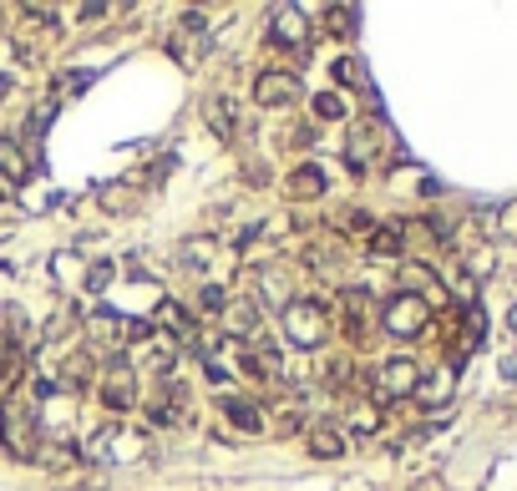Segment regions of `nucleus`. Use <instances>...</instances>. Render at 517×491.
Masks as SVG:
<instances>
[{
    "instance_id": "f257e3e1",
    "label": "nucleus",
    "mask_w": 517,
    "mask_h": 491,
    "mask_svg": "<svg viewBox=\"0 0 517 491\" xmlns=\"http://www.w3.org/2000/svg\"><path fill=\"white\" fill-rule=\"evenodd\" d=\"M0 446H6L11 456H21V461H31V456L41 451V441H36V416H31V405H26L21 395L0 400Z\"/></svg>"
},
{
    "instance_id": "f03ea898",
    "label": "nucleus",
    "mask_w": 517,
    "mask_h": 491,
    "mask_svg": "<svg viewBox=\"0 0 517 491\" xmlns=\"http://www.w3.org/2000/svg\"><path fill=\"white\" fill-rule=\"evenodd\" d=\"M279 330H284V340L294 350H320V340H325V309L315 299H294V304H284Z\"/></svg>"
},
{
    "instance_id": "7ed1b4c3",
    "label": "nucleus",
    "mask_w": 517,
    "mask_h": 491,
    "mask_svg": "<svg viewBox=\"0 0 517 491\" xmlns=\"http://www.w3.org/2000/svg\"><path fill=\"white\" fill-rule=\"evenodd\" d=\"M426 319H431V309H426V299H421V294H396V299L381 309L386 335H396V340L421 335V330H426Z\"/></svg>"
},
{
    "instance_id": "20e7f679",
    "label": "nucleus",
    "mask_w": 517,
    "mask_h": 491,
    "mask_svg": "<svg viewBox=\"0 0 517 491\" xmlns=\"http://www.w3.org/2000/svg\"><path fill=\"white\" fill-rule=\"evenodd\" d=\"M254 102H259V107H294V102H300V76H294V71H279V66L259 71Z\"/></svg>"
},
{
    "instance_id": "39448f33",
    "label": "nucleus",
    "mask_w": 517,
    "mask_h": 491,
    "mask_svg": "<svg viewBox=\"0 0 517 491\" xmlns=\"http://www.w3.org/2000/svg\"><path fill=\"white\" fill-rule=\"evenodd\" d=\"M102 405H107V411H117V416L137 405V375H132V365L107 370V380H102Z\"/></svg>"
},
{
    "instance_id": "423d86ee",
    "label": "nucleus",
    "mask_w": 517,
    "mask_h": 491,
    "mask_svg": "<svg viewBox=\"0 0 517 491\" xmlns=\"http://www.w3.org/2000/svg\"><path fill=\"white\" fill-rule=\"evenodd\" d=\"M416 385H421V370H416V360L396 355V360H386V365H381V395L401 400V395H416Z\"/></svg>"
},
{
    "instance_id": "0eeeda50",
    "label": "nucleus",
    "mask_w": 517,
    "mask_h": 491,
    "mask_svg": "<svg viewBox=\"0 0 517 491\" xmlns=\"http://www.w3.org/2000/svg\"><path fill=\"white\" fill-rule=\"evenodd\" d=\"M147 416H153L158 426L163 421H188V385H163L153 395V405H147Z\"/></svg>"
},
{
    "instance_id": "6e6552de",
    "label": "nucleus",
    "mask_w": 517,
    "mask_h": 491,
    "mask_svg": "<svg viewBox=\"0 0 517 491\" xmlns=\"http://www.w3.org/2000/svg\"><path fill=\"white\" fill-rule=\"evenodd\" d=\"M26 178H31V157H26V147H21L16 137H0V183L21 188Z\"/></svg>"
},
{
    "instance_id": "1a4fd4ad",
    "label": "nucleus",
    "mask_w": 517,
    "mask_h": 491,
    "mask_svg": "<svg viewBox=\"0 0 517 491\" xmlns=\"http://www.w3.org/2000/svg\"><path fill=\"white\" fill-rule=\"evenodd\" d=\"M269 36H274L279 46H305V16L294 11V6L269 11Z\"/></svg>"
},
{
    "instance_id": "9d476101",
    "label": "nucleus",
    "mask_w": 517,
    "mask_h": 491,
    "mask_svg": "<svg viewBox=\"0 0 517 491\" xmlns=\"http://www.w3.org/2000/svg\"><path fill=\"white\" fill-rule=\"evenodd\" d=\"M284 193H289V198H320V193H325V173L315 168V162H310V168H294V173L284 178Z\"/></svg>"
},
{
    "instance_id": "9b49d317",
    "label": "nucleus",
    "mask_w": 517,
    "mask_h": 491,
    "mask_svg": "<svg viewBox=\"0 0 517 491\" xmlns=\"http://www.w3.org/2000/svg\"><path fill=\"white\" fill-rule=\"evenodd\" d=\"M203 117H208V127L224 137V142H234L239 137V122H234V107H229V97H213L208 107H203Z\"/></svg>"
},
{
    "instance_id": "f8f14e48",
    "label": "nucleus",
    "mask_w": 517,
    "mask_h": 491,
    "mask_svg": "<svg viewBox=\"0 0 517 491\" xmlns=\"http://www.w3.org/2000/svg\"><path fill=\"white\" fill-rule=\"evenodd\" d=\"M310 456H320V461L345 456V436L335 426H310Z\"/></svg>"
},
{
    "instance_id": "ddd939ff",
    "label": "nucleus",
    "mask_w": 517,
    "mask_h": 491,
    "mask_svg": "<svg viewBox=\"0 0 517 491\" xmlns=\"http://www.w3.org/2000/svg\"><path fill=\"white\" fill-rule=\"evenodd\" d=\"M224 411H229V421H234V426H239L244 436H264V416L254 411V405H249V400H229V405H224Z\"/></svg>"
},
{
    "instance_id": "4468645a",
    "label": "nucleus",
    "mask_w": 517,
    "mask_h": 491,
    "mask_svg": "<svg viewBox=\"0 0 517 491\" xmlns=\"http://www.w3.org/2000/svg\"><path fill=\"white\" fill-rule=\"evenodd\" d=\"M416 395H421V405H447V400H452V370H441V375L421 380Z\"/></svg>"
},
{
    "instance_id": "2eb2a0df",
    "label": "nucleus",
    "mask_w": 517,
    "mask_h": 491,
    "mask_svg": "<svg viewBox=\"0 0 517 491\" xmlns=\"http://www.w3.org/2000/svg\"><path fill=\"white\" fill-rule=\"evenodd\" d=\"M441 274H447V289L457 294V299H477V274L472 269H462V264H447V269H441Z\"/></svg>"
},
{
    "instance_id": "dca6fc26",
    "label": "nucleus",
    "mask_w": 517,
    "mask_h": 491,
    "mask_svg": "<svg viewBox=\"0 0 517 491\" xmlns=\"http://www.w3.org/2000/svg\"><path fill=\"white\" fill-rule=\"evenodd\" d=\"M350 431H360V436H371V431H381V405H371V400H360V405H350Z\"/></svg>"
},
{
    "instance_id": "f3484780",
    "label": "nucleus",
    "mask_w": 517,
    "mask_h": 491,
    "mask_svg": "<svg viewBox=\"0 0 517 491\" xmlns=\"http://www.w3.org/2000/svg\"><path fill=\"white\" fill-rule=\"evenodd\" d=\"M147 360H153V370H158V375H168V370H173V360H178L173 340H168V335H158L153 345H147Z\"/></svg>"
},
{
    "instance_id": "a211bd4d",
    "label": "nucleus",
    "mask_w": 517,
    "mask_h": 491,
    "mask_svg": "<svg viewBox=\"0 0 517 491\" xmlns=\"http://www.w3.org/2000/svg\"><path fill=\"white\" fill-rule=\"evenodd\" d=\"M406 249V233L401 228H376L371 233V254H401Z\"/></svg>"
},
{
    "instance_id": "6ab92c4d",
    "label": "nucleus",
    "mask_w": 517,
    "mask_h": 491,
    "mask_svg": "<svg viewBox=\"0 0 517 491\" xmlns=\"http://www.w3.org/2000/svg\"><path fill=\"white\" fill-rule=\"evenodd\" d=\"M254 324H259V319H254V304H249V299L229 304V330H234V335H249Z\"/></svg>"
},
{
    "instance_id": "aec40b11",
    "label": "nucleus",
    "mask_w": 517,
    "mask_h": 491,
    "mask_svg": "<svg viewBox=\"0 0 517 491\" xmlns=\"http://www.w3.org/2000/svg\"><path fill=\"white\" fill-rule=\"evenodd\" d=\"M61 375H66V385H87V380H92V355H71ZM66 385H61V390H66Z\"/></svg>"
},
{
    "instance_id": "412c9836",
    "label": "nucleus",
    "mask_w": 517,
    "mask_h": 491,
    "mask_svg": "<svg viewBox=\"0 0 517 491\" xmlns=\"http://www.w3.org/2000/svg\"><path fill=\"white\" fill-rule=\"evenodd\" d=\"M198 304H203V314H224V309H229V294L218 289V284H203V289H198Z\"/></svg>"
},
{
    "instance_id": "4be33fe9",
    "label": "nucleus",
    "mask_w": 517,
    "mask_h": 491,
    "mask_svg": "<svg viewBox=\"0 0 517 491\" xmlns=\"http://www.w3.org/2000/svg\"><path fill=\"white\" fill-rule=\"evenodd\" d=\"M315 117H320V122H340V117H345V102H340L335 92H320V97H315Z\"/></svg>"
},
{
    "instance_id": "5701e85b",
    "label": "nucleus",
    "mask_w": 517,
    "mask_h": 491,
    "mask_svg": "<svg viewBox=\"0 0 517 491\" xmlns=\"http://www.w3.org/2000/svg\"><path fill=\"white\" fill-rule=\"evenodd\" d=\"M335 76L345 81V87H365V71H360V61H355V56H345V61H335Z\"/></svg>"
},
{
    "instance_id": "b1692460",
    "label": "nucleus",
    "mask_w": 517,
    "mask_h": 491,
    "mask_svg": "<svg viewBox=\"0 0 517 491\" xmlns=\"http://www.w3.org/2000/svg\"><path fill=\"white\" fill-rule=\"evenodd\" d=\"M325 21H330V31H340V36H345V31H355V26H350V21H355V11H350V6H335V11H325Z\"/></svg>"
},
{
    "instance_id": "393cba45",
    "label": "nucleus",
    "mask_w": 517,
    "mask_h": 491,
    "mask_svg": "<svg viewBox=\"0 0 517 491\" xmlns=\"http://www.w3.org/2000/svg\"><path fill=\"white\" fill-rule=\"evenodd\" d=\"M259 279H264V294H269V299H284V294H289V279H284V274H274V269H264Z\"/></svg>"
},
{
    "instance_id": "a878e982",
    "label": "nucleus",
    "mask_w": 517,
    "mask_h": 491,
    "mask_svg": "<svg viewBox=\"0 0 517 491\" xmlns=\"http://www.w3.org/2000/svg\"><path fill=\"white\" fill-rule=\"evenodd\" d=\"M208 254H213V243H208V238H203V243H193V238L183 243V259H188V264H193V259H198V264H208Z\"/></svg>"
},
{
    "instance_id": "bb28decb",
    "label": "nucleus",
    "mask_w": 517,
    "mask_h": 491,
    "mask_svg": "<svg viewBox=\"0 0 517 491\" xmlns=\"http://www.w3.org/2000/svg\"><path fill=\"white\" fill-rule=\"evenodd\" d=\"M163 319L173 324V330H188V314H183V304H163Z\"/></svg>"
},
{
    "instance_id": "cd10ccee",
    "label": "nucleus",
    "mask_w": 517,
    "mask_h": 491,
    "mask_svg": "<svg viewBox=\"0 0 517 491\" xmlns=\"http://www.w3.org/2000/svg\"><path fill=\"white\" fill-rule=\"evenodd\" d=\"M66 330H71V314H56V319L46 324V340H61Z\"/></svg>"
},
{
    "instance_id": "c85d7f7f",
    "label": "nucleus",
    "mask_w": 517,
    "mask_h": 491,
    "mask_svg": "<svg viewBox=\"0 0 517 491\" xmlns=\"http://www.w3.org/2000/svg\"><path fill=\"white\" fill-rule=\"evenodd\" d=\"M512 330H517V309H512Z\"/></svg>"
},
{
    "instance_id": "c756f323",
    "label": "nucleus",
    "mask_w": 517,
    "mask_h": 491,
    "mask_svg": "<svg viewBox=\"0 0 517 491\" xmlns=\"http://www.w3.org/2000/svg\"><path fill=\"white\" fill-rule=\"evenodd\" d=\"M0 97H6V81H0Z\"/></svg>"
}]
</instances>
